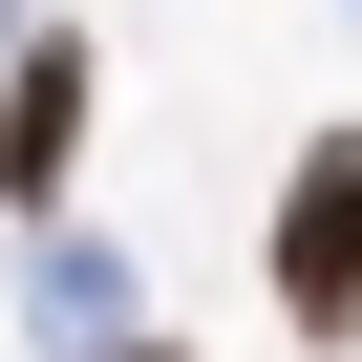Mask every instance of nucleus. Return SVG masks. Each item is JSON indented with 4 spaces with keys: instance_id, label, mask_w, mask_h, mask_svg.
I'll use <instances>...</instances> for the list:
<instances>
[{
    "instance_id": "f257e3e1",
    "label": "nucleus",
    "mask_w": 362,
    "mask_h": 362,
    "mask_svg": "<svg viewBox=\"0 0 362 362\" xmlns=\"http://www.w3.org/2000/svg\"><path fill=\"white\" fill-rule=\"evenodd\" d=\"M277 298H298L320 341L362 320V128H320V149H298V192H277Z\"/></svg>"
},
{
    "instance_id": "f03ea898",
    "label": "nucleus",
    "mask_w": 362,
    "mask_h": 362,
    "mask_svg": "<svg viewBox=\"0 0 362 362\" xmlns=\"http://www.w3.org/2000/svg\"><path fill=\"white\" fill-rule=\"evenodd\" d=\"M64 149H86V64L22 43V107H0V192H64Z\"/></svg>"
}]
</instances>
